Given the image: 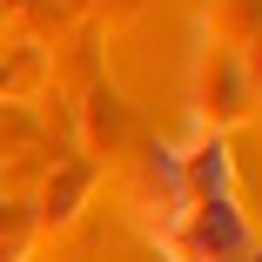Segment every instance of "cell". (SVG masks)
<instances>
[]
</instances>
